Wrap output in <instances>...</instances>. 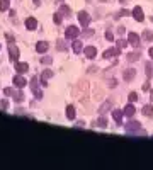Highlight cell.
<instances>
[{
  "label": "cell",
  "mask_w": 153,
  "mask_h": 170,
  "mask_svg": "<svg viewBox=\"0 0 153 170\" xmlns=\"http://www.w3.org/2000/svg\"><path fill=\"white\" fill-rule=\"evenodd\" d=\"M78 20H80V27H89L90 26V15L85 12V10H82V12H78Z\"/></svg>",
  "instance_id": "1"
},
{
  "label": "cell",
  "mask_w": 153,
  "mask_h": 170,
  "mask_svg": "<svg viewBox=\"0 0 153 170\" xmlns=\"http://www.w3.org/2000/svg\"><path fill=\"white\" fill-rule=\"evenodd\" d=\"M9 56H10V61H19V48L15 46L14 43L9 44Z\"/></svg>",
  "instance_id": "2"
},
{
  "label": "cell",
  "mask_w": 153,
  "mask_h": 170,
  "mask_svg": "<svg viewBox=\"0 0 153 170\" xmlns=\"http://www.w3.org/2000/svg\"><path fill=\"white\" fill-rule=\"evenodd\" d=\"M38 80H39L38 77H32V80H31V90L34 92V97H36V99H41V97H43V92L39 90V87H38Z\"/></svg>",
  "instance_id": "3"
},
{
  "label": "cell",
  "mask_w": 153,
  "mask_h": 170,
  "mask_svg": "<svg viewBox=\"0 0 153 170\" xmlns=\"http://www.w3.org/2000/svg\"><path fill=\"white\" fill-rule=\"evenodd\" d=\"M66 39H76V36L80 34V29L76 26H70V27H66Z\"/></svg>",
  "instance_id": "4"
},
{
  "label": "cell",
  "mask_w": 153,
  "mask_h": 170,
  "mask_svg": "<svg viewBox=\"0 0 153 170\" xmlns=\"http://www.w3.org/2000/svg\"><path fill=\"white\" fill-rule=\"evenodd\" d=\"M121 53V48H109V49H105L104 53H102V56H104L105 60H107V58H114V56H118V54Z\"/></svg>",
  "instance_id": "5"
},
{
  "label": "cell",
  "mask_w": 153,
  "mask_h": 170,
  "mask_svg": "<svg viewBox=\"0 0 153 170\" xmlns=\"http://www.w3.org/2000/svg\"><path fill=\"white\" fill-rule=\"evenodd\" d=\"M131 14L138 22H143V20H145V14H143V9H141V7H134Z\"/></svg>",
  "instance_id": "6"
},
{
  "label": "cell",
  "mask_w": 153,
  "mask_h": 170,
  "mask_svg": "<svg viewBox=\"0 0 153 170\" xmlns=\"http://www.w3.org/2000/svg\"><path fill=\"white\" fill-rule=\"evenodd\" d=\"M128 43H129L133 48H138L139 46V36L136 33H129L128 34Z\"/></svg>",
  "instance_id": "7"
},
{
  "label": "cell",
  "mask_w": 153,
  "mask_h": 170,
  "mask_svg": "<svg viewBox=\"0 0 153 170\" xmlns=\"http://www.w3.org/2000/svg\"><path fill=\"white\" fill-rule=\"evenodd\" d=\"M139 128H141V124H139L138 121H129L126 124V131H128V133H136Z\"/></svg>",
  "instance_id": "8"
},
{
  "label": "cell",
  "mask_w": 153,
  "mask_h": 170,
  "mask_svg": "<svg viewBox=\"0 0 153 170\" xmlns=\"http://www.w3.org/2000/svg\"><path fill=\"white\" fill-rule=\"evenodd\" d=\"M134 75H136L134 68H128V70H124V73H123V80H124V82H131L133 78H134Z\"/></svg>",
  "instance_id": "9"
},
{
  "label": "cell",
  "mask_w": 153,
  "mask_h": 170,
  "mask_svg": "<svg viewBox=\"0 0 153 170\" xmlns=\"http://www.w3.org/2000/svg\"><path fill=\"white\" fill-rule=\"evenodd\" d=\"M84 51H85V56L89 58V60H94L95 56H97V49L94 46H87V48H84Z\"/></svg>",
  "instance_id": "10"
},
{
  "label": "cell",
  "mask_w": 153,
  "mask_h": 170,
  "mask_svg": "<svg viewBox=\"0 0 153 170\" xmlns=\"http://www.w3.org/2000/svg\"><path fill=\"white\" fill-rule=\"evenodd\" d=\"M51 77H53V72H51V70H44L41 73V85L43 87L48 85V78H51Z\"/></svg>",
  "instance_id": "11"
},
{
  "label": "cell",
  "mask_w": 153,
  "mask_h": 170,
  "mask_svg": "<svg viewBox=\"0 0 153 170\" xmlns=\"http://www.w3.org/2000/svg\"><path fill=\"white\" fill-rule=\"evenodd\" d=\"M14 65H15V72H17V73H26V72L29 70V65H27V63H21V61H15Z\"/></svg>",
  "instance_id": "12"
},
{
  "label": "cell",
  "mask_w": 153,
  "mask_h": 170,
  "mask_svg": "<svg viewBox=\"0 0 153 170\" xmlns=\"http://www.w3.org/2000/svg\"><path fill=\"white\" fill-rule=\"evenodd\" d=\"M48 48H49V44L46 43V41H39V43L36 44V51H38V53H41V54H44L46 51H48Z\"/></svg>",
  "instance_id": "13"
},
{
  "label": "cell",
  "mask_w": 153,
  "mask_h": 170,
  "mask_svg": "<svg viewBox=\"0 0 153 170\" xmlns=\"http://www.w3.org/2000/svg\"><path fill=\"white\" fill-rule=\"evenodd\" d=\"M123 116H124V111H121V109H114L112 111V117H114V121L121 124L123 122Z\"/></svg>",
  "instance_id": "14"
},
{
  "label": "cell",
  "mask_w": 153,
  "mask_h": 170,
  "mask_svg": "<svg viewBox=\"0 0 153 170\" xmlns=\"http://www.w3.org/2000/svg\"><path fill=\"white\" fill-rule=\"evenodd\" d=\"M14 85H15V87H26V78H24L21 73L15 75V77H14Z\"/></svg>",
  "instance_id": "15"
},
{
  "label": "cell",
  "mask_w": 153,
  "mask_h": 170,
  "mask_svg": "<svg viewBox=\"0 0 153 170\" xmlns=\"http://www.w3.org/2000/svg\"><path fill=\"white\" fill-rule=\"evenodd\" d=\"M26 27H27L29 31H34L36 27H38V20H36L34 17H29V19H26Z\"/></svg>",
  "instance_id": "16"
},
{
  "label": "cell",
  "mask_w": 153,
  "mask_h": 170,
  "mask_svg": "<svg viewBox=\"0 0 153 170\" xmlns=\"http://www.w3.org/2000/svg\"><path fill=\"white\" fill-rule=\"evenodd\" d=\"M71 48H73V53H75V54H80V51L84 49V44H82V41L75 39V41H73V44H71Z\"/></svg>",
  "instance_id": "17"
},
{
  "label": "cell",
  "mask_w": 153,
  "mask_h": 170,
  "mask_svg": "<svg viewBox=\"0 0 153 170\" xmlns=\"http://www.w3.org/2000/svg\"><path fill=\"white\" fill-rule=\"evenodd\" d=\"M134 112H136V109H134V106H133V102L131 104H128V106L124 107V116H128V117H133Z\"/></svg>",
  "instance_id": "18"
},
{
  "label": "cell",
  "mask_w": 153,
  "mask_h": 170,
  "mask_svg": "<svg viewBox=\"0 0 153 170\" xmlns=\"http://www.w3.org/2000/svg\"><path fill=\"white\" fill-rule=\"evenodd\" d=\"M66 117H68L70 121L75 119V107H73V106H68V107H66Z\"/></svg>",
  "instance_id": "19"
},
{
  "label": "cell",
  "mask_w": 153,
  "mask_h": 170,
  "mask_svg": "<svg viewBox=\"0 0 153 170\" xmlns=\"http://www.w3.org/2000/svg\"><path fill=\"white\" fill-rule=\"evenodd\" d=\"M94 124H97L100 128H107V117H105V116H100L97 119V122H94Z\"/></svg>",
  "instance_id": "20"
},
{
  "label": "cell",
  "mask_w": 153,
  "mask_h": 170,
  "mask_svg": "<svg viewBox=\"0 0 153 170\" xmlns=\"http://www.w3.org/2000/svg\"><path fill=\"white\" fill-rule=\"evenodd\" d=\"M111 106H112V102H111V101L104 102V104H102V107L99 109V114H104L105 111H109V109H111Z\"/></svg>",
  "instance_id": "21"
},
{
  "label": "cell",
  "mask_w": 153,
  "mask_h": 170,
  "mask_svg": "<svg viewBox=\"0 0 153 170\" xmlns=\"http://www.w3.org/2000/svg\"><path fill=\"white\" fill-rule=\"evenodd\" d=\"M143 41H146V43H150V41H153V33L152 31H143Z\"/></svg>",
  "instance_id": "22"
},
{
  "label": "cell",
  "mask_w": 153,
  "mask_h": 170,
  "mask_svg": "<svg viewBox=\"0 0 153 170\" xmlns=\"http://www.w3.org/2000/svg\"><path fill=\"white\" fill-rule=\"evenodd\" d=\"M145 72H146V75H148V78H152L153 77V67H152V61H148L145 65Z\"/></svg>",
  "instance_id": "23"
},
{
  "label": "cell",
  "mask_w": 153,
  "mask_h": 170,
  "mask_svg": "<svg viewBox=\"0 0 153 170\" xmlns=\"http://www.w3.org/2000/svg\"><path fill=\"white\" fill-rule=\"evenodd\" d=\"M143 114L148 116V117H152V116H153V107H152V104H148V106H145V107H143Z\"/></svg>",
  "instance_id": "24"
},
{
  "label": "cell",
  "mask_w": 153,
  "mask_h": 170,
  "mask_svg": "<svg viewBox=\"0 0 153 170\" xmlns=\"http://www.w3.org/2000/svg\"><path fill=\"white\" fill-rule=\"evenodd\" d=\"M9 5H10V2H9V0H0V10H2V12L9 10Z\"/></svg>",
  "instance_id": "25"
},
{
  "label": "cell",
  "mask_w": 153,
  "mask_h": 170,
  "mask_svg": "<svg viewBox=\"0 0 153 170\" xmlns=\"http://www.w3.org/2000/svg\"><path fill=\"white\" fill-rule=\"evenodd\" d=\"M56 48H58V51H65V49H66L65 41H63V39H58V41H56Z\"/></svg>",
  "instance_id": "26"
},
{
  "label": "cell",
  "mask_w": 153,
  "mask_h": 170,
  "mask_svg": "<svg viewBox=\"0 0 153 170\" xmlns=\"http://www.w3.org/2000/svg\"><path fill=\"white\" fill-rule=\"evenodd\" d=\"M9 109V101L7 99H2L0 101V111H7Z\"/></svg>",
  "instance_id": "27"
},
{
  "label": "cell",
  "mask_w": 153,
  "mask_h": 170,
  "mask_svg": "<svg viewBox=\"0 0 153 170\" xmlns=\"http://www.w3.org/2000/svg\"><path fill=\"white\" fill-rule=\"evenodd\" d=\"M139 58V53H131V54H128V61H136Z\"/></svg>",
  "instance_id": "28"
},
{
  "label": "cell",
  "mask_w": 153,
  "mask_h": 170,
  "mask_svg": "<svg viewBox=\"0 0 153 170\" xmlns=\"http://www.w3.org/2000/svg\"><path fill=\"white\" fill-rule=\"evenodd\" d=\"M116 44H118V48H121V49H123V48H126L129 43H128L126 39H118V43H116Z\"/></svg>",
  "instance_id": "29"
},
{
  "label": "cell",
  "mask_w": 153,
  "mask_h": 170,
  "mask_svg": "<svg viewBox=\"0 0 153 170\" xmlns=\"http://www.w3.org/2000/svg\"><path fill=\"white\" fill-rule=\"evenodd\" d=\"M128 99H129V102H136L138 101V95L134 94V92H131V94L128 95Z\"/></svg>",
  "instance_id": "30"
},
{
  "label": "cell",
  "mask_w": 153,
  "mask_h": 170,
  "mask_svg": "<svg viewBox=\"0 0 153 170\" xmlns=\"http://www.w3.org/2000/svg\"><path fill=\"white\" fill-rule=\"evenodd\" d=\"M14 97H15V102H21L24 95H22V92H14Z\"/></svg>",
  "instance_id": "31"
},
{
  "label": "cell",
  "mask_w": 153,
  "mask_h": 170,
  "mask_svg": "<svg viewBox=\"0 0 153 170\" xmlns=\"http://www.w3.org/2000/svg\"><path fill=\"white\" fill-rule=\"evenodd\" d=\"M4 94L7 95V97H10V95H14V90H12V88H4Z\"/></svg>",
  "instance_id": "32"
},
{
  "label": "cell",
  "mask_w": 153,
  "mask_h": 170,
  "mask_svg": "<svg viewBox=\"0 0 153 170\" xmlns=\"http://www.w3.org/2000/svg\"><path fill=\"white\" fill-rule=\"evenodd\" d=\"M41 63H44V65H49V63H53V60H51L49 56H44V58L41 60Z\"/></svg>",
  "instance_id": "33"
},
{
  "label": "cell",
  "mask_w": 153,
  "mask_h": 170,
  "mask_svg": "<svg viewBox=\"0 0 153 170\" xmlns=\"http://www.w3.org/2000/svg\"><path fill=\"white\" fill-rule=\"evenodd\" d=\"M53 19H55V24H61V15H60V14H55Z\"/></svg>",
  "instance_id": "34"
},
{
  "label": "cell",
  "mask_w": 153,
  "mask_h": 170,
  "mask_svg": "<svg viewBox=\"0 0 153 170\" xmlns=\"http://www.w3.org/2000/svg\"><path fill=\"white\" fill-rule=\"evenodd\" d=\"M5 39H7L9 44H10V43H14V41H15V38L12 36V34H5Z\"/></svg>",
  "instance_id": "35"
},
{
  "label": "cell",
  "mask_w": 153,
  "mask_h": 170,
  "mask_svg": "<svg viewBox=\"0 0 153 170\" xmlns=\"http://www.w3.org/2000/svg\"><path fill=\"white\" fill-rule=\"evenodd\" d=\"M61 14H66V15H68L70 14V9L66 5H61Z\"/></svg>",
  "instance_id": "36"
},
{
  "label": "cell",
  "mask_w": 153,
  "mask_h": 170,
  "mask_svg": "<svg viewBox=\"0 0 153 170\" xmlns=\"http://www.w3.org/2000/svg\"><path fill=\"white\" fill-rule=\"evenodd\" d=\"M105 39H107V41H114V36H112V33H105Z\"/></svg>",
  "instance_id": "37"
},
{
  "label": "cell",
  "mask_w": 153,
  "mask_h": 170,
  "mask_svg": "<svg viewBox=\"0 0 153 170\" xmlns=\"http://www.w3.org/2000/svg\"><path fill=\"white\" fill-rule=\"evenodd\" d=\"M143 90H145V92H148V90H150V82H146L145 85H143Z\"/></svg>",
  "instance_id": "38"
},
{
  "label": "cell",
  "mask_w": 153,
  "mask_h": 170,
  "mask_svg": "<svg viewBox=\"0 0 153 170\" xmlns=\"http://www.w3.org/2000/svg\"><path fill=\"white\" fill-rule=\"evenodd\" d=\"M119 15H123V17H126V15H129V12H128V10H126V9H123V10H121V14H119Z\"/></svg>",
  "instance_id": "39"
},
{
  "label": "cell",
  "mask_w": 153,
  "mask_h": 170,
  "mask_svg": "<svg viewBox=\"0 0 153 170\" xmlns=\"http://www.w3.org/2000/svg\"><path fill=\"white\" fill-rule=\"evenodd\" d=\"M84 34H85V36H92V34H94V33H92L90 29H87V27H85V31H84Z\"/></svg>",
  "instance_id": "40"
},
{
  "label": "cell",
  "mask_w": 153,
  "mask_h": 170,
  "mask_svg": "<svg viewBox=\"0 0 153 170\" xmlns=\"http://www.w3.org/2000/svg\"><path fill=\"white\" fill-rule=\"evenodd\" d=\"M124 31H126V29H124V27H123V26H119V27H118V33H119V34H123V33H124Z\"/></svg>",
  "instance_id": "41"
},
{
  "label": "cell",
  "mask_w": 153,
  "mask_h": 170,
  "mask_svg": "<svg viewBox=\"0 0 153 170\" xmlns=\"http://www.w3.org/2000/svg\"><path fill=\"white\" fill-rule=\"evenodd\" d=\"M150 58H153V48H150Z\"/></svg>",
  "instance_id": "42"
},
{
  "label": "cell",
  "mask_w": 153,
  "mask_h": 170,
  "mask_svg": "<svg viewBox=\"0 0 153 170\" xmlns=\"http://www.w3.org/2000/svg\"><path fill=\"white\" fill-rule=\"evenodd\" d=\"M150 95H152V102H153V90L150 88Z\"/></svg>",
  "instance_id": "43"
},
{
  "label": "cell",
  "mask_w": 153,
  "mask_h": 170,
  "mask_svg": "<svg viewBox=\"0 0 153 170\" xmlns=\"http://www.w3.org/2000/svg\"><path fill=\"white\" fill-rule=\"evenodd\" d=\"M39 2H41V0H34V4H36V5H39Z\"/></svg>",
  "instance_id": "44"
},
{
  "label": "cell",
  "mask_w": 153,
  "mask_h": 170,
  "mask_svg": "<svg viewBox=\"0 0 153 170\" xmlns=\"http://www.w3.org/2000/svg\"><path fill=\"white\" fill-rule=\"evenodd\" d=\"M119 2H126V0H119Z\"/></svg>",
  "instance_id": "45"
},
{
  "label": "cell",
  "mask_w": 153,
  "mask_h": 170,
  "mask_svg": "<svg viewBox=\"0 0 153 170\" xmlns=\"http://www.w3.org/2000/svg\"><path fill=\"white\" fill-rule=\"evenodd\" d=\"M0 48H2V46H0Z\"/></svg>",
  "instance_id": "46"
}]
</instances>
